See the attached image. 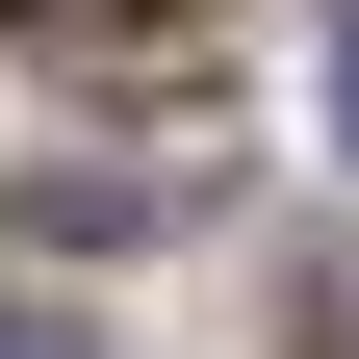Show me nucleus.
<instances>
[{
	"instance_id": "1",
	"label": "nucleus",
	"mask_w": 359,
	"mask_h": 359,
	"mask_svg": "<svg viewBox=\"0 0 359 359\" xmlns=\"http://www.w3.org/2000/svg\"><path fill=\"white\" fill-rule=\"evenodd\" d=\"M334 154H359V0H334Z\"/></svg>"
},
{
	"instance_id": "2",
	"label": "nucleus",
	"mask_w": 359,
	"mask_h": 359,
	"mask_svg": "<svg viewBox=\"0 0 359 359\" xmlns=\"http://www.w3.org/2000/svg\"><path fill=\"white\" fill-rule=\"evenodd\" d=\"M0 359H77V334H52V308H0Z\"/></svg>"
}]
</instances>
